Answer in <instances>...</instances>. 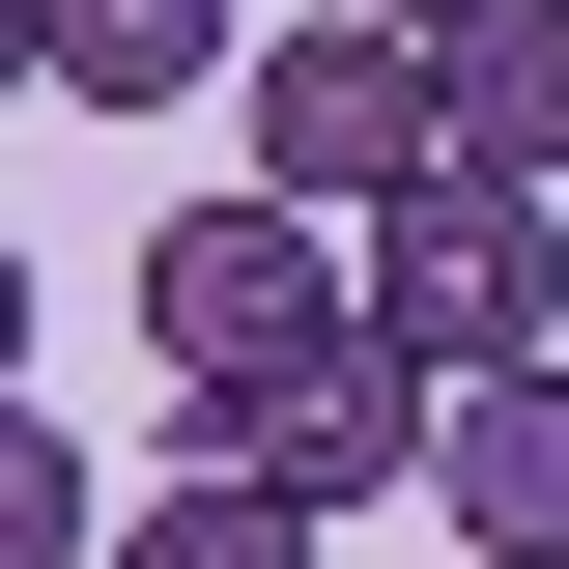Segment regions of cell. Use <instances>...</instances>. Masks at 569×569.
Masks as SVG:
<instances>
[{"label": "cell", "instance_id": "obj_1", "mask_svg": "<svg viewBox=\"0 0 569 569\" xmlns=\"http://www.w3.org/2000/svg\"><path fill=\"white\" fill-rule=\"evenodd\" d=\"M142 342H171V427H257L284 370H342V228L171 200V228H142Z\"/></svg>", "mask_w": 569, "mask_h": 569}, {"label": "cell", "instance_id": "obj_7", "mask_svg": "<svg viewBox=\"0 0 569 569\" xmlns=\"http://www.w3.org/2000/svg\"><path fill=\"white\" fill-rule=\"evenodd\" d=\"M228 58H257V0H29V86H86V114H200Z\"/></svg>", "mask_w": 569, "mask_h": 569}, {"label": "cell", "instance_id": "obj_9", "mask_svg": "<svg viewBox=\"0 0 569 569\" xmlns=\"http://www.w3.org/2000/svg\"><path fill=\"white\" fill-rule=\"evenodd\" d=\"M86 512H114V485H86V456H58L29 399H0V569H86Z\"/></svg>", "mask_w": 569, "mask_h": 569}, {"label": "cell", "instance_id": "obj_11", "mask_svg": "<svg viewBox=\"0 0 569 569\" xmlns=\"http://www.w3.org/2000/svg\"><path fill=\"white\" fill-rule=\"evenodd\" d=\"M0 114H29V0H0Z\"/></svg>", "mask_w": 569, "mask_h": 569}, {"label": "cell", "instance_id": "obj_10", "mask_svg": "<svg viewBox=\"0 0 569 569\" xmlns=\"http://www.w3.org/2000/svg\"><path fill=\"white\" fill-rule=\"evenodd\" d=\"M0 399H29V228H0Z\"/></svg>", "mask_w": 569, "mask_h": 569}, {"label": "cell", "instance_id": "obj_3", "mask_svg": "<svg viewBox=\"0 0 569 569\" xmlns=\"http://www.w3.org/2000/svg\"><path fill=\"white\" fill-rule=\"evenodd\" d=\"M228 142H257L228 200H284V228H370V200L427 171V86H399V29H342V0H313V29H257V58H228Z\"/></svg>", "mask_w": 569, "mask_h": 569}, {"label": "cell", "instance_id": "obj_2", "mask_svg": "<svg viewBox=\"0 0 569 569\" xmlns=\"http://www.w3.org/2000/svg\"><path fill=\"white\" fill-rule=\"evenodd\" d=\"M342 342L399 370V399H456V370H541V200H485V171H399V200L342 228Z\"/></svg>", "mask_w": 569, "mask_h": 569}, {"label": "cell", "instance_id": "obj_12", "mask_svg": "<svg viewBox=\"0 0 569 569\" xmlns=\"http://www.w3.org/2000/svg\"><path fill=\"white\" fill-rule=\"evenodd\" d=\"M342 29H456V0H342Z\"/></svg>", "mask_w": 569, "mask_h": 569}, {"label": "cell", "instance_id": "obj_4", "mask_svg": "<svg viewBox=\"0 0 569 569\" xmlns=\"http://www.w3.org/2000/svg\"><path fill=\"white\" fill-rule=\"evenodd\" d=\"M171 456H228V485H257V512H313V541H342V512H399V456H427V399H399V370H284V399L257 427H171Z\"/></svg>", "mask_w": 569, "mask_h": 569}, {"label": "cell", "instance_id": "obj_6", "mask_svg": "<svg viewBox=\"0 0 569 569\" xmlns=\"http://www.w3.org/2000/svg\"><path fill=\"white\" fill-rule=\"evenodd\" d=\"M427 512H456V541L485 569H569V370H456V399H427V456H399Z\"/></svg>", "mask_w": 569, "mask_h": 569}, {"label": "cell", "instance_id": "obj_8", "mask_svg": "<svg viewBox=\"0 0 569 569\" xmlns=\"http://www.w3.org/2000/svg\"><path fill=\"white\" fill-rule=\"evenodd\" d=\"M86 569H313V512H257L228 456H171L142 512H86Z\"/></svg>", "mask_w": 569, "mask_h": 569}, {"label": "cell", "instance_id": "obj_5", "mask_svg": "<svg viewBox=\"0 0 569 569\" xmlns=\"http://www.w3.org/2000/svg\"><path fill=\"white\" fill-rule=\"evenodd\" d=\"M399 86H427V171L541 200V142H569V0H456V29H399Z\"/></svg>", "mask_w": 569, "mask_h": 569}]
</instances>
